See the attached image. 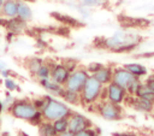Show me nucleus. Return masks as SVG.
<instances>
[{
    "label": "nucleus",
    "instance_id": "f257e3e1",
    "mask_svg": "<svg viewBox=\"0 0 154 136\" xmlns=\"http://www.w3.org/2000/svg\"><path fill=\"white\" fill-rule=\"evenodd\" d=\"M141 41V37L135 34H128L123 31L116 32L113 36L105 39L102 46L113 52H126L134 49Z\"/></svg>",
    "mask_w": 154,
    "mask_h": 136
},
{
    "label": "nucleus",
    "instance_id": "412c9836",
    "mask_svg": "<svg viewBox=\"0 0 154 136\" xmlns=\"http://www.w3.org/2000/svg\"><path fill=\"white\" fill-rule=\"evenodd\" d=\"M42 64H43L42 59H40V58H30V59H28V61H26V67H28V70H29L32 75H35L36 71L38 70V67H40Z\"/></svg>",
    "mask_w": 154,
    "mask_h": 136
},
{
    "label": "nucleus",
    "instance_id": "7ed1b4c3",
    "mask_svg": "<svg viewBox=\"0 0 154 136\" xmlns=\"http://www.w3.org/2000/svg\"><path fill=\"white\" fill-rule=\"evenodd\" d=\"M103 84H101L93 76H89L81 90V101L83 104H93L95 102L101 94Z\"/></svg>",
    "mask_w": 154,
    "mask_h": 136
},
{
    "label": "nucleus",
    "instance_id": "58836bf2",
    "mask_svg": "<svg viewBox=\"0 0 154 136\" xmlns=\"http://www.w3.org/2000/svg\"><path fill=\"white\" fill-rule=\"evenodd\" d=\"M0 126H1V119H0Z\"/></svg>",
    "mask_w": 154,
    "mask_h": 136
},
{
    "label": "nucleus",
    "instance_id": "2eb2a0df",
    "mask_svg": "<svg viewBox=\"0 0 154 136\" xmlns=\"http://www.w3.org/2000/svg\"><path fill=\"white\" fill-rule=\"evenodd\" d=\"M40 83H41V85L45 88V89H47L49 93H53V94H57V95H63V93H64V88L61 87V84H58V83H55L54 81H52L51 78H43V79H40Z\"/></svg>",
    "mask_w": 154,
    "mask_h": 136
},
{
    "label": "nucleus",
    "instance_id": "9b49d317",
    "mask_svg": "<svg viewBox=\"0 0 154 136\" xmlns=\"http://www.w3.org/2000/svg\"><path fill=\"white\" fill-rule=\"evenodd\" d=\"M70 73L71 72L64 64H54L51 69V79L54 81L55 83L63 85L67 81Z\"/></svg>",
    "mask_w": 154,
    "mask_h": 136
},
{
    "label": "nucleus",
    "instance_id": "6ab92c4d",
    "mask_svg": "<svg viewBox=\"0 0 154 136\" xmlns=\"http://www.w3.org/2000/svg\"><path fill=\"white\" fill-rule=\"evenodd\" d=\"M136 96L147 99L154 104V90H152L147 84H140V87L136 91Z\"/></svg>",
    "mask_w": 154,
    "mask_h": 136
},
{
    "label": "nucleus",
    "instance_id": "72a5a7b5",
    "mask_svg": "<svg viewBox=\"0 0 154 136\" xmlns=\"http://www.w3.org/2000/svg\"><path fill=\"white\" fill-rule=\"evenodd\" d=\"M113 136H136V135H132V134H129V132H122V134H113Z\"/></svg>",
    "mask_w": 154,
    "mask_h": 136
},
{
    "label": "nucleus",
    "instance_id": "2f4dec72",
    "mask_svg": "<svg viewBox=\"0 0 154 136\" xmlns=\"http://www.w3.org/2000/svg\"><path fill=\"white\" fill-rule=\"evenodd\" d=\"M10 73H11V71H10L7 67H6V69H4V70L0 72V75H1L4 78H6V77H10Z\"/></svg>",
    "mask_w": 154,
    "mask_h": 136
},
{
    "label": "nucleus",
    "instance_id": "4be33fe9",
    "mask_svg": "<svg viewBox=\"0 0 154 136\" xmlns=\"http://www.w3.org/2000/svg\"><path fill=\"white\" fill-rule=\"evenodd\" d=\"M67 118H60V119H57L53 122V126H54L57 134H60V132H64L67 130V128H69V119Z\"/></svg>",
    "mask_w": 154,
    "mask_h": 136
},
{
    "label": "nucleus",
    "instance_id": "f8f14e48",
    "mask_svg": "<svg viewBox=\"0 0 154 136\" xmlns=\"http://www.w3.org/2000/svg\"><path fill=\"white\" fill-rule=\"evenodd\" d=\"M18 12V0H5L0 10L2 18H14Z\"/></svg>",
    "mask_w": 154,
    "mask_h": 136
},
{
    "label": "nucleus",
    "instance_id": "c9c22d12",
    "mask_svg": "<svg viewBox=\"0 0 154 136\" xmlns=\"http://www.w3.org/2000/svg\"><path fill=\"white\" fill-rule=\"evenodd\" d=\"M4 69H6V66H5V64H2V63H0V72L4 70Z\"/></svg>",
    "mask_w": 154,
    "mask_h": 136
},
{
    "label": "nucleus",
    "instance_id": "bb28decb",
    "mask_svg": "<svg viewBox=\"0 0 154 136\" xmlns=\"http://www.w3.org/2000/svg\"><path fill=\"white\" fill-rule=\"evenodd\" d=\"M42 118H43L42 111H38V110H37V112L35 113V116H34L29 122H30V124H32V125H40V124L42 123Z\"/></svg>",
    "mask_w": 154,
    "mask_h": 136
},
{
    "label": "nucleus",
    "instance_id": "423d86ee",
    "mask_svg": "<svg viewBox=\"0 0 154 136\" xmlns=\"http://www.w3.org/2000/svg\"><path fill=\"white\" fill-rule=\"evenodd\" d=\"M99 112L105 119L108 120H116L122 118V108L119 107V104H113L111 101L101 102L99 105Z\"/></svg>",
    "mask_w": 154,
    "mask_h": 136
},
{
    "label": "nucleus",
    "instance_id": "b1692460",
    "mask_svg": "<svg viewBox=\"0 0 154 136\" xmlns=\"http://www.w3.org/2000/svg\"><path fill=\"white\" fill-rule=\"evenodd\" d=\"M140 84H141V82H140V79L136 77V78L130 83V85L126 88V91H128L129 94H131V95H136V91H137Z\"/></svg>",
    "mask_w": 154,
    "mask_h": 136
},
{
    "label": "nucleus",
    "instance_id": "f3484780",
    "mask_svg": "<svg viewBox=\"0 0 154 136\" xmlns=\"http://www.w3.org/2000/svg\"><path fill=\"white\" fill-rule=\"evenodd\" d=\"M124 67H125L130 73H132L135 77H137V78H140V77H142V76H144V75H147V69H146L143 65L137 64V63L125 64Z\"/></svg>",
    "mask_w": 154,
    "mask_h": 136
},
{
    "label": "nucleus",
    "instance_id": "39448f33",
    "mask_svg": "<svg viewBox=\"0 0 154 136\" xmlns=\"http://www.w3.org/2000/svg\"><path fill=\"white\" fill-rule=\"evenodd\" d=\"M89 76H90L89 72L87 70H84V69H76V70H73L70 73L67 81L64 84L65 89L71 90V91L81 93V90H82V88H83V85H84V83H85V81H87V78Z\"/></svg>",
    "mask_w": 154,
    "mask_h": 136
},
{
    "label": "nucleus",
    "instance_id": "7c9ffc66",
    "mask_svg": "<svg viewBox=\"0 0 154 136\" xmlns=\"http://www.w3.org/2000/svg\"><path fill=\"white\" fill-rule=\"evenodd\" d=\"M146 84H147V85H148V87H149L152 90H154V75L147 78V81H146Z\"/></svg>",
    "mask_w": 154,
    "mask_h": 136
},
{
    "label": "nucleus",
    "instance_id": "e433bc0d",
    "mask_svg": "<svg viewBox=\"0 0 154 136\" xmlns=\"http://www.w3.org/2000/svg\"><path fill=\"white\" fill-rule=\"evenodd\" d=\"M4 1H5V0H0V10H1V7H2V5H4Z\"/></svg>",
    "mask_w": 154,
    "mask_h": 136
},
{
    "label": "nucleus",
    "instance_id": "c756f323",
    "mask_svg": "<svg viewBox=\"0 0 154 136\" xmlns=\"http://www.w3.org/2000/svg\"><path fill=\"white\" fill-rule=\"evenodd\" d=\"M75 136H96V135H95V131H93L90 129H84L79 132H76Z\"/></svg>",
    "mask_w": 154,
    "mask_h": 136
},
{
    "label": "nucleus",
    "instance_id": "dca6fc26",
    "mask_svg": "<svg viewBox=\"0 0 154 136\" xmlns=\"http://www.w3.org/2000/svg\"><path fill=\"white\" fill-rule=\"evenodd\" d=\"M131 100H132V101H131L132 106H134L136 110H138V111H142V112H150V111L153 110V102L149 101V100H147V99H143V97L137 96V97H132Z\"/></svg>",
    "mask_w": 154,
    "mask_h": 136
},
{
    "label": "nucleus",
    "instance_id": "4468645a",
    "mask_svg": "<svg viewBox=\"0 0 154 136\" xmlns=\"http://www.w3.org/2000/svg\"><path fill=\"white\" fill-rule=\"evenodd\" d=\"M17 17L24 22H30L32 19V11L31 7L28 5V2L23 1V0H18V12H17Z\"/></svg>",
    "mask_w": 154,
    "mask_h": 136
},
{
    "label": "nucleus",
    "instance_id": "6e6552de",
    "mask_svg": "<svg viewBox=\"0 0 154 136\" xmlns=\"http://www.w3.org/2000/svg\"><path fill=\"white\" fill-rule=\"evenodd\" d=\"M67 119H69V128H67V130L73 132V134L79 132V131H82L84 129H88L90 126V122L85 117H83L81 114H77V113L70 114Z\"/></svg>",
    "mask_w": 154,
    "mask_h": 136
},
{
    "label": "nucleus",
    "instance_id": "a211bd4d",
    "mask_svg": "<svg viewBox=\"0 0 154 136\" xmlns=\"http://www.w3.org/2000/svg\"><path fill=\"white\" fill-rule=\"evenodd\" d=\"M38 134H40V136H58V134L53 126V123H48V120L42 122L38 125Z\"/></svg>",
    "mask_w": 154,
    "mask_h": 136
},
{
    "label": "nucleus",
    "instance_id": "aec40b11",
    "mask_svg": "<svg viewBox=\"0 0 154 136\" xmlns=\"http://www.w3.org/2000/svg\"><path fill=\"white\" fill-rule=\"evenodd\" d=\"M65 101H67L69 104H72V105H77V102L81 100V94L77 93V91H71V90H67L65 89L63 95H61Z\"/></svg>",
    "mask_w": 154,
    "mask_h": 136
},
{
    "label": "nucleus",
    "instance_id": "5701e85b",
    "mask_svg": "<svg viewBox=\"0 0 154 136\" xmlns=\"http://www.w3.org/2000/svg\"><path fill=\"white\" fill-rule=\"evenodd\" d=\"M51 69L52 66L47 65V64H42L38 70L36 71L35 76L38 78V79H43V78H51Z\"/></svg>",
    "mask_w": 154,
    "mask_h": 136
},
{
    "label": "nucleus",
    "instance_id": "4c0bfd02",
    "mask_svg": "<svg viewBox=\"0 0 154 136\" xmlns=\"http://www.w3.org/2000/svg\"><path fill=\"white\" fill-rule=\"evenodd\" d=\"M1 19H2V17H0V26H1Z\"/></svg>",
    "mask_w": 154,
    "mask_h": 136
},
{
    "label": "nucleus",
    "instance_id": "473e14b6",
    "mask_svg": "<svg viewBox=\"0 0 154 136\" xmlns=\"http://www.w3.org/2000/svg\"><path fill=\"white\" fill-rule=\"evenodd\" d=\"M58 136H75V134L71 132V131H69V130H66V131H64V132L58 134Z\"/></svg>",
    "mask_w": 154,
    "mask_h": 136
},
{
    "label": "nucleus",
    "instance_id": "9d476101",
    "mask_svg": "<svg viewBox=\"0 0 154 136\" xmlns=\"http://www.w3.org/2000/svg\"><path fill=\"white\" fill-rule=\"evenodd\" d=\"M1 25L5 26L7 29L8 32H12L14 35H18L20 32H23L26 28V22L19 19L18 17L14 18H2L1 19Z\"/></svg>",
    "mask_w": 154,
    "mask_h": 136
},
{
    "label": "nucleus",
    "instance_id": "f03ea898",
    "mask_svg": "<svg viewBox=\"0 0 154 136\" xmlns=\"http://www.w3.org/2000/svg\"><path fill=\"white\" fill-rule=\"evenodd\" d=\"M70 114L71 111L65 104L52 99L51 96H47V104L42 110V116L45 120L54 122L60 118H67Z\"/></svg>",
    "mask_w": 154,
    "mask_h": 136
},
{
    "label": "nucleus",
    "instance_id": "0eeeda50",
    "mask_svg": "<svg viewBox=\"0 0 154 136\" xmlns=\"http://www.w3.org/2000/svg\"><path fill=\"white\" fill-rule=\"evenodd\" d=\"M135 78L136 77L132 73H130L125 67H117V69L113 70L112 82H114L116 84L123 87L124 89H126Z\"/></svg>",
    "mask_w": 154,
    "mask_h": 136
},
{
    "label": "nucleus",
    "instance_id": "393cba45",
    "mask_svg": "<svg viewBox=\"0 0 154 136\" xmlns=\"http://www.w3.org/2000/svg\"><path fill=\"white\" fill-rule=\"evenodd\" d=\"M4 84H5V88H6L8 91H13V90L18 89V85H17V83L14 82V79H12V78H10V77H6V78H5Z\"/></svg>",
    "mask_w": 154,
    "mask_h": 136
},
{
    "label": "nucleus",
    "instance_id": "a878e982",
    "mask_svg": "<svg viewBox=\"0 0 154 136\" xmlns=\"http://www.w3.org/2000/svg\"><path fill=\"white\" fill-rule=\"evenodd\" d=\"M32 104H34V106L36 107V110L42 111V110H43V107H45V106H46V104H47V96L41 97V99H35V100L32 101Z\"/></svg>",
    "mask_w": 154,
    "mask_h": 136
},
{
    "label": "nucleus",
    "instance_id": "ddd939ff",
    "mask_svg": "<svg viewBox=\"0 0 154 136\" xmlns=\"http://www.w3.org/2000/svg\"><path fill=\"white\" fill-rule=\"evenodd\" d=\"M112 75H113V70L109 66H102L100 70L94 72L91 76L95 79H97L101 84H107L112 82Z\"/></svg>",
    "mask_w": 154,
    "mask_h": 136
},
{
    "label": "nucleus",
    "instance_id": "f704fd0d",
    "mask_svg": "<svg viewBox=\"0 0 154 136\" xmlns=\"http://www.w3.org/2000/svg\"><path fill=\"white\" fill-rule=\"evenodd\" d=\"M4 108H5V106H4V102L0 100V113L2 112V110H4Z\"/></svg>",
    "mask_w": 154,
    "mask_h": 136
},
{
    "label": "nucleus",
    "instance_id": "c85d7f7f",
    "mask_svg": "<svg viewBox=\"0 0 154 136\" xmlns=\"http://www.w3.org/2000/svg\"><path fill=\"white\" fill-rule=\"evenodd\" d=\"M102 66H103V65H102V64H100V63H91V64H89V65H88L87 71H88V72H90V73L93 75L94 72H96L97 70H100Z\"/></svg>",
    "mask_w": 154,
    "mask_h": 136
},
{
    "label": "nucleus",
    "instance_id": "1a4fd4ad",
    "mask_svg": "<svg viewBox=\"0 0 154 136\" xmlns=\"http://www.w3.org/2000/svg\"><path fill=\"white\" fill-rule=\"evenodd\" d=\"M126 93V89L116 84L114 82H111L107 85V99L113 104H120L122 101H124Z\"/></svg>",
    "mask_w": 154,
    "mask_h": 136
},
{
    "label": "nucleus",
    "instance_id": "cd10ccee",
    "mask_svg": "<svg viewBox=\"0 0 154 136\" xmlns=\"http://www.w3.org/2000/svg\"><path fill=\"white\" fill-rule=\"evenodd\" d=\"M105 0H81L83 6H88V7H94V6H100L101 4H103Z\"/></svg>",
    "mask_w": 154,
    "mask_h": 136
},
{
    "label": "nucleus",
    "instance_id": "20e7f679",
    "mask_svg": "<svg viewBox=\"0 0 154 136\" xmlns=\"http://www.w3.org/2000/svg\"><path fill=\"white\" fill-rule=\"evenodd\" d=\"M8 111L14 118L23 120H30L37 112L34 104L29 100H14L8 107Z\"/></svg>",
    "mask_w": 154,
    "mask_h": 136
}]
</instances>
